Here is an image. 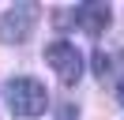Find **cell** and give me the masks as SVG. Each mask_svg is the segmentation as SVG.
I'll list each match as a JSON object with an SVG mask.
<instances>
[{
    "label": "cell",
    "mask_w": 124,
    "mask_h": 120,
    "mask_svg": "<svg viewBox=\"0 0 124 120\" xmlns=\"http://www.w3.org/2000/svg\"><path fill=\"white\" fill-rule=\"evenodd\" d=\"M4 98H8L11 112L15 116H41L45 112V86H41L38 79H8L4 82Z\"/></svg>",
    "instance_id": "1"
},
{
    "label": "cell",
    "mask_w": 124,
    "mask_h": 120,
    "mask_svg": "<svg viewBox=\"0 0 124 120\" xmlns=\"http://www.w3.org/2000/svg\"><path fill=\"white\" fill-rule=\"evenodd\" d=\"M94 71H98V75L109 71V56H105V52H98V56H94Z\"/></svg>",
    "instance_id": "5"
},
{
    "label": "cell",
    "mask_w": 124,
    "mask_h": 120,
    "mask_svg": "<svg viewBox=\"0 0 124 120\" xmlns=\"http://www.w3.org/2000/svg\"><path fill=\"white\" fill-rule=\"evenodd\" d=\"M60 120H75V112H71V105H64V109H60Z\"/></svg>",
    "instance_id": "6"
},
{
    "label": "cell",
    "mask_w": 124,
    "mask_h": 120,
    "mask_svg": "<svg viewBox=\"0 0 124 120\" xmlns=\"http://www.w3.org/2000/svg\"><path fill=\"white\" fill-rule=\"evenodd\" d=\"M38 26V4H15L0 19V38L4 41H26Z\"/></svg>",
    "instance_id": "3"
},
{
    "label": "cell",
    "mask_w": 124,
    "mask_h": 120,
    "mask_svg": "<svg viewBox=\"0 0 124 120\" xmlns=\"http://www.w3.org/2000/svg\"><path fill=\"white\" fill-rule=\"evenodd\" d=\"M109 8L105 4H79L75 8V22L86 30L90 38H98V34H105V26H109Z\"/></svg>",
    "instance_id": "4"
},
{
    "label": "cell",
    "mask_w": 124,
    "mask_h": 120,
    "mask_svg": "<svg viewBox=\"0 0 124 120\" xmlns=\"http://www.w3.org/2000/svg\"><path fill=\"white\" fill-rule=\"evenodd\" d=\"M120 101H124V82H120Z\"/></svg>",
    "instance_id": "7"
},
{
    "label": "cell",
    "mask_w": 124,
    "mask_h": 120,
    "mask_svg": "<svg viewBox=\"0 0 124 120\" xmlns=\"http://www.w3.org/2000/svg\"><path fill=\"white\" fill-rule=\"evenodd\" d=\"M45 60L49 68L56 71V79L64 82V86H75L79 75H83V56H79V49L71 41H49L45 45Z\"/></svg>",
    "instance_id": "2"
}]
</instances>
